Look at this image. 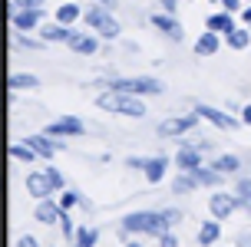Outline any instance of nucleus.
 <instances>
[{
  "instance_id": "nucleus-1",
  "label": "nucleus",
  "mask_w": 251,
  "mask_h": 247,
  "mask_svg": "<svg viewBox=\"0 0 251 247\" xmlns=\"http://www.w3.org/2000/svg\"><path fill=\"white\" fill-rule=\"evenodd\" d=\"M96 109L116 112V115H126V119H142L149 112L146 102H142V96H132V92H123V89H113V86H106L96 96Z\"/></svg>"
},
{
  "instance_id": "nucleus-2",
  "label": "nucleus",
  "mask_w": 251,
  "mask_h": 247,
  "mask_svg": "<svg viewBox=\"0 0 251 247\" xmlns=\"http://www.w3.org/2000/svg\"><path fill=\"white\" fill-rule=\"evenodd\" d=\"M162 231H172V227L165 224V214H162V211H132V214H123V218H119V234H123V241L129 234L159 237Z\"/></svg>"
},
{
  "instance_id": "nucleus-3",
  "label": "nucleus",
  "mask_w": 251,
  "mask_h": 247,
  "mask_svg": "<svg viewBox=\"0 0 251 247\" xmlns=\"http://www.w3.org/2000/svg\"><path fill=\"white\" fill-rule=\"evenodd\" d=\"M106 86L123 89V92H132V96H162L165 92V83L155 79V76H116V79L106 83Z\"/></svg>"
},
{
  "instance_id": "nucleus-4",
  "label": "nucleus",
  "mask_w": 251,
  "mask_h": 247,
  "mask_svg": "<svg viewBox=\"0 0 251 247\" xmlns=\"http://www.w3.org/2000/svg\"><path fill=\"white\" fill-rule=\"evenodd\" d=\"M238 208H241V201H238L235 191H215V195L208 198V214L218 218V221H228Z\"/></svg>"
},
{
  "instance_id": "nucleus-5",
  "label": "nucleus",
  "mask_w": 251,
  "mask_h": 247,
  "mask_svg": "<svg viewBox=\"0 0 251 247\" xmlns=\"http://www.w3.org/2000/svg\"><path fill=\"white\" fill-rule=\"evenodd\" d=\"M195 125H199V112L162 119V122H159V138H178V135H185V132H192Z\"/></svg>"
},
{
  "instance_id": "nucleus-6",
  "label": "nucleus",
  "mask_w": 251,
  "mask_h": 247,
  "mask_svg": "<svg viewBox=\"0 0 251 247\" xmlns=\"http://www.w3.org/2000/svg\"><path fill=\"white\" fill-rule=\"evenodd\" d=\"M195 112H199L201 122H212L215 129H222V132H235V129L241 125L231 112H222V109H215V106H205V102H201V106H195Z\"/></svg>"
},
{
  "instance_id": "nucleus-7",
  "label": "nucleus",
  "mask_w": 251,
  "mask_h": 247,
  "mask_svg": "<svg viewBox=\"0 0 251 247\" xmlns=\"http://www.w3.org/2000/svg\"><path fill=\"white\" fill-rule=\"evenodd\" d=\"M47 20V10L43 7H26V10L10 13V23L17 33H30V30H40V23Z\"/></svg>"
},
{
  "instance_id": "nucleus-8",
  "label": "nucleus",
  "mask_w": 251,
  "mask_h": 247,
  "mask_svg": "<svg viewBox=\"0 0 251 247\" xmlns=\"http://www.w3.org/2000/svg\"><path fill=\"white\" fill-rule=\"evenodd\" d=\"M47 135H53V138H79V135H86V125L79 122L76 115H60L56 122L47 125Z\"/></svg>"
},
{
  "instance_id": "nucleus-9",
  "label": "nucleus",
  "mask_w": 251,
  "mask_h": 247,
  "mask_svg": "<svg viewBox=\"0 0 251 247\" xmlns=\"http://www.w3.org/2000/svg\"><path fill=\"white\" fill-rule=\"evenodd\" d=\"M152 26H155V30H162L172 43H182V40H185V26L178 23L172 13H165V10L162 13H152Z\"/></svg>"
},
{
  "instance_id": "nucleus-10",
  "label": "nucleus",
  "mask_w": 251,
  "mask_h": 247,
  "mask_svg": "<svg viewBox=\"0 0 251 247\" xmlns=\"http://www.w3.org/2000/svg\"><path fill=\"white\" fill-rule=\"evenodd\" d=\"M24 188H26V195L30 198H53V191H56V188H53V181L50 178H47V172H30L24 178Z\"/></svg>"
},
{
  "instance_id": "nucleus-11",
  "label": "nucleus",
  "mask_w": 251,
  "mask_h": 247,
  "mask_svg": "<svg viewBox=\"0 0 251 247\" xmlns=\"http://www.w3.org/2000/svg\"><path fill=\"white\" fill-rule=\"evenodd\" d=\"M40 40H43V43H70V40H73V26H66V23H60V20H53V23H47V20H43V23H40Z\"/></svg>"
},
{
  "instance_id": "nucleus-12",
  "label": "nucleus",
  "mask_w": 251,
  "mask_h": 247,
  "mask_svg": "<svg viewBox=\"0 0 251 247\" xmlns=\"http://www.w3.org/2000/svg\"><path fill=\"white\" fill-rule=\"evenodd\" d=\"M24 142H26L30 148H33V152H37L40 158H47V161H50L53 155H56V152L63 148V142H56V138H53V135H47V132H43V135H26Z\"/></svg>"
},
{
  "instance_id": "nucleus-13",
  "label": "nucleus",
  "mask_w": 251,
  "mask_h": 247,
  "mask_svg": "<svg viewBox=\"0 0 251 247\" xmlns=\"http://www.w3.org/2000/svg\"><path fill=\"white\" fill-rule=\"evenodd\" d=\"M60 218H63L60 201H53V198H40V201H37L33 221H40V224H60Z\"/></svg>"
},
{
  "instance_id": "nucleus-14",
  "label": "nucleus",
  "mask_w": 251,
  "mask_h": 247,
  "mask_svg": "<svg viewBox=\"0 0 251 247\" xmlns=\"http://www.w3.org/2000/svg\"><path fill=\"white\" fill-rule=\"evenodd\" d=\"M176 168L178 172H195V168H199L201 165V152L195 145H188V142H182V145H178V152H176Z\"/></svg>"
},
{
  "instance_id": "nucleus-15",
  "label": "nucleus",
  "mask_w": 251,
  "mask_h": 247,
  "mask_svg": "<svg viewBox=\"0 0 251 247\" xmlns=\"http://www.w3.org/2000/svg\"><path fill=\"white\" fill-rule=\"evenodd\" d=\"M165 172H169V158H165V155H152V158H146V165H142V175H146L149 185H159L165 178Z\"/></svg>"
},
{
  "instance_id": "nucleus-16",
  "label": "nucleus",
  "mask_w": 251,
  "mask_h": 247,
  "mask_svg": "<svg viewBox=\"0 0 251 247\" xmlns=\"http://www.w3.org/2000/svg\"><path fill=\"white\" fill-rule=\"evenodd\" d=\"M66 46L73 49V53H79V56H93V53H100V37H93V33H73V40Z\"/></svg>"
},
{
  "instance_id": "nucleus-17",
  "label": "nucleus",
  "mask_w": 251,
  "mask_h": 247,
  "mask_svg": "<svg viewBox=\"0 0 251 247\" xmlns=\"http://www.w3.org/2000/svg\"><path fill=\"white\" fill-rule=\"evenodd\" d=\"M218 237H222V221L218 218H208V221L199 224V244L201 247H215Z\"/></svg>"
},
{
  "instance_id": "nucleus-18",
  "label": "nucleus",
  "mask_w": 251,
  "mask_h": 247,
  "mask_svg": "<svg viewBox=\"0 0 251 247\" xmlns=\"http://www.w3.org/2000/svg\"><path fill=\"white\" fill-rule=\"evenodd\" d=\"M93 33H96L100 40H109V43H113V40H119V37H123V23L116 20L113 13H106V17H102L100 23H96V30H93Z\"/></svg>"
},
{
  "instance_id": "nucleus-19",
  "label": "nucleus",
  "mask_w": 251,
  "mask_h": 247,
  "mask_svg": "<svg viewBox=\"0 0 251 247\" xmlns=\"http://www.w3.org/2000/svg\"><path fill=\"white\" fill-rule=\"evenodd\" d=\"M235 26H238V23H235V17H231L225 7H222L218 13H212V17L205 20V30H215V33H231Z\"/></svg>"
},
{
  "instance_id": "nucleus-20",
  "label": "nucleus",
  "mask_w": 251,
  "mask_h": 247,
  "mask_svg": "<svg viewBox=\"0 0 251 247\" xmlns=\"http://www.w3.org/2000/svg\"><path fill=\"white\" fill-rule=\"evenodd\" d=\"M218 46H222L218 33H215V30H205V33L195 40V56H215V53H218Z\"/></svg>"
},
{
  "instance_id": "nucleus-21",
  "label": "nucleus",
  "mask_w": 251,
  "mask_h": 247,
  "mask_svg": "<svg viewBox=\"0 0 251 247\" xmlns=\"http://www.w3.org/2000/svg\"><path fill=\"white\" fill-rule=\"evenodd\" d=\"M195 188H201L195 172H178L176 178H172V191H176V195H192Z\"/></svg>"
},
{
  "instance_id": "nucleus-22",
  "label": "nucleus",
  "mask_w": 251,
  "mask_h": 247,
  "mask_svg": "<svg viewBox=\"0 0 251 247\" xmlns=\"http://www.w3.org/2000/svg\"><path fill=\"white\" fill-rule=\"evenodd\" d=\"M248 43H251V26H235L231 33H225L228 49H248Z\"/></svg>"
},
{
  "instance_id": "nucleus-23",
  "label": "nucleus",
  "mask_w": 251,
  "mask_h": 247,
  "mask_svg": "<svg viewBox=\"0 0 251 247\" xmlns=\"http://www.w3.org/2000/svg\"><path fill=\"white\" fill-rule=\"evenodd\" d=\"M10 158H13V161H20V165H33L40 155H37V152H33L30 145H26L24 138H20V142H13V145H10Z\"/></svg>"
},
{
  "instance_id": "nucleus-24",
  "label": "nucleus",
  "mask_w": 251,
  "mask_h": 247,
  "mask_svg": "<svg viewBox=\"0 0 251 247\" xmlns=\"http://www.w3.org/2000/svg\"><path fill=\"white\" fill-rule=\"evenodd\" d=\"M7 86L17 92V89H40V76L33 73H13L10 79H7Z\"/></svg>"
},
{
  "instance_id": "nucleus-25",
  "label": "nucleus",
  "mask_w": 251,
  "mask_h": 247,
  "mask_svg": "<svg viewBox=\"0 0 251 247\" xmlns=\"http://www.w3.org/2000/svg\"><path fill=\"white\" fill-rule=\"evenodd\" d=\"M79 17H83V10H79V3H73V0L56 7V20H60V23H66V26H73Z\"/></svg>"
},
{
  "instance_id": "nucleus-26",
  "label": "nucleus",
  "mask_w": 251,
  "mask_h": 247,
  "mask_svg": "<svg viewBox=\"0 0 251 247\" xmlns=\"http://www.w3.org/2000/svg\"><path fill=\"white\" fill-rule=\"evenodd\" d=\"M70 244L73 247H96L100 244V231H96V227H76V237Z\"/></svg>"
},
{
  "instance_id": "nucleus-27",
  "label": "nucleus",
  "mask_w": 251,
  "mask_h": 247,
  "mask_svg": "<svg viewBox=\"0 0 251 247\" xmlns=\"http://www.w3.org/2000/svg\"><path fill=\"white\" fill-rule=\"evenodd\" d=\"M212 165H215L222 175H238V172H241V158H238V155H218Z\"/></svg>"
},
{
  "instance_id": "nucleus-28",
  "label": "nucleus",
  "mask_w": 251,
  "mask_h": 247,
  "mask_svg": "<svg viewBox=\"0 0 251 247\" xmlns=\"http://www.w3.org/2000/svg\"><path fill=\"white\" fill-rule=\"evenodd\" d=\"M106 13H109V7H102V3H96V7H89V10L83 13V20H86V26H89V30H96V23H100V20L106 17Z\"/></svg>"
},
{
  "instance_id": "nucleus-29",
  "label": "nucleus",
  "mask_w": 251,
  "mask_h": 247,
  "mask_svg": "<svg viewBox=\"0 0 251 247\" xmlns=\"http://www.w3.org/2000/svg\"><path fill=\"white\" fill-rule=\"evenodd\" d=\"M76 204H83V195H79L76 188H73V191L66 188V191H63V195H60V208H63V211H73Z\"/></svg>"
},
{
  "instance_id": "nucleus-30",
  "label": "nucleus",
  "mask_w": 251,
  "mask_h": 247,
  "mask_svg": "<svg viewBox=\"0 0 251 247\" xmlns=\"http://www.w3.org/2000/svg\"><path fill=\"white\" fill-rule=\"evenodd\" d=\"M43 172H47V178L53 181V188H56V191H66V178H63V172H60V168H53V165H47Z\"/></svg>"
},
{
  "instance_id": "nucleus-31",
  "label": "nucleus",
  "mask_w": 251,
  "mask_h": 247,
  "mask_svg": "<svg viewBox=\"0 0 251 247\" xmlns=\"http://www.w3.org/2000/svg\"><path fill=\"white\" fill-rule=\"evenodd\" d=\"M60 231H63V237H66V241H73V237H76V227H73V218H70V211H63Z\"/></svg>"
},
{
  "instance_id": "nucleus-32",
  "label": "nucleus",
  "mask_w": 251,
  "mask_h": 247,
  "mask_svg": "<svg viewBox=\"0 0 251 247\" xmlns=\"http://www.w3.org/2000/svg\"><path fill=\"white\" fill-rule=\"evenodd\" d=\"M235 195H238V201H241V204L248 201V198H251V178H241L238 185H235Z\"/></svg>"
},
{
  "instance_id": "nucleus-33",
  "label": "nucleus",
  "mask_w": 251,
  "mask_h": 247,
  "mask_svg": "<svg viewBox=\"0 0 251 247\" xmlns=\"http://www.w3.org/2000/svg\"><path fill=\"white\" fill-rule=\"evenodd\" d=\"M13 43H17V46H24V49H40V46H43V40H30V37H24V33H17Z\"/></svg>"
},
{
  "instance_id": "nucleus-34",
  "label": "nucleus",
  "mask_w": 251,
  "mask_h": 247,
  "mask_svg": "<svg viewBox=\"0 0 251 247\" xmlns=\"http://www.w3.org/2000/svg\"><path fill=\"white\" fill-rule=\"evenodd\" d=\"M47 0H10V13L17 10H26V7H43Z\"/></svg>"
},
{
  "instance_id": "nucleus-35",
  "label": "nucleus",
  "mask_w": 251,
  "mask_h": 247,
  "mask_svg": "<svg viewBox=\"0 0 251 247\" xmlns=\"http://www.w3.org/2000/svg\"><path fill=\"white\" fill-rule=\"evenodd\" d=\"M162 214H165V224H169V227H176V224H182V218H185V214H182L178 208H165Z\"/></svg>"
},
{
  "instance_id": "nucleus-36",
  "label": "nucleus",
  "mask_w": 251,
  "mask_h": 247,
  "mask_svg": "<svg viewBox=\"0 0 251 247\" xmlns=\"http://www.w3.org/2000/svg\"><path fill=\"white\" fill-rule=\"evenodd\" d=\"M155 241H159V247H178V237L172 234V231H162Z\"/></svg>"
},
{
  "instance_id": "nucleus-37",
  "label": "nucleus",
  "mask_w": 251,
  "mask_h": 247,
  "mask_svg": "<svg viewBox=\"0 0 251 247\" xmlns=\"http://www.w3.org/2000/svg\"><path fill=\"white\" fill-rule=\"evenodd\" d=\"M13 247H40V241L33 234H20L17 241H13Z\"/></svg>"
},
{
  "instance_id": "nucleus-38",
  "label": "nucleus",
  "mask_w": 251,
  "mask_h": 247,
  "mask_svg": "<svg viewBox=\"0 0 251 247\" xmlns=\"http://www.w3.org/2000/svg\"><path fill=\"white\" fill-rule=\"evenodd\" d=\"M142 165H146V158H139V155H129L126 158V168H132V172H142Z\"/></svg>"
},
{
  "instance_id": "nucleus-39",
  "label": "nucleus",
  "mask_w": 251,
  "mask_h": 247,
  "mask_svg": "<svg viewBox=\"0 0 251 247\" xmlns=\"http://www.w3.org/2000/svg\"><path fill=\"white\" fill-rule=\"evenodd\" d=\"M235 247H251V231H241V234L235 237Z\"/></svg>"
},
{
  "instance_id": "nucleus-40",
  "label": "nucleus",
  "mask_w": 251,
  "mask_h": 247,
  "mask_svg": "<svg viewBox=\"0 0 251 247\" xmlns=\"http://www.w3.org/2000/svg\"><path fill=\"white\" fill-rule=\"evenodd\" d=\"M159 7H162L165 13H176L178 10V0H159Z\"/></svg>"
},
{
  "instance_id": "nucleus-41",
  "label": "nucleus",
  "mask_w": 251,
  "mask_h": 247,
  "mask_svg": "<svg viewBox=\"0 0 251 247\" xmlns=\"http://www.w3.org/2000/svg\"><path fill=\"white\" fill-rule=\"evenodd\" d=\"M222 7H225L228 13H235V10H238V7H241V0H222Z\"/></svg>"
},
{
  "instance_id": "nucleus-42",
  "label": "nucleus",
  "mask_w": 251,
  "mask_h": 247,
  "mask_svg": "<svg viewBox=\"0 0 251 247\" xmlns=\"http://www.w3.org/2000/svg\"><path fill=\"white\" fill-rule=\"evenodd\" d=\"M241 122L251 125V106H245V109H241Z\"/></svg>"
},
{
  "instance_id": "nucleus-43",
  "label": "nucleus",
  "mask_w": 251,
  "mask_h": 247,
  "mask_svg": "<svg viewBox=\"0 0 251 247\" xmlns=\"http://www.w3.org/2000/svg\"><path fill=\"white\" fill-rule=\"evenodd\" d=\"M96 3H102V7H109V10L116 7V0H96Z\"/></svg>"
},
{
  "instance_id": "nucleus-44",
  "label": "nucleus",
  "mask_w": 251,
  "mask_h": 247,
  "mask_svg": "<svg viewBox=\"0 0 251 247\" xmlns=\"http://www.w3.org/2000/svg\"><path fill=\"white\" fill-rule=\"evenodd\" d=\"M123 247H146V244H139V241H126Z\"/></svg>"
},
{
  "instance_id": "nucleus-45",
  "label": "nucleus",
  "mask_w": 251,
  "mask_h": 247,
  "mask_svg": "<svg viewBox=\"0 0 251 247\" xmlns=\"http://www.w3.org/2000/svg\"><path fill=\"white\" fill-rule=\"evenodd\" d=\"M245 23H251V7H245Z\"/></svg>"
},
{
  "instance_id": "nucleus-46",
  "label": "nucleus",
  "mask_w": 251,
  "mask_h": 247,
  "mask_svg": "<svg viewBox=\"0 0 251 247\" xmlns=\"http://www.w3.org/2000/svg\"><path fill=\"white\" fill-rule=\"evenodd\" d=\"M241 208H245V211H248V214H251V198H248V201H245V204H241Z\"/></svg>"
},
{
  "instance_id": "nucleus-47",
  "label": "nucleus",
  "mask_w": 251,
  "mask_h": 247,
  "mask_svg": "<svg viewBox=\"0 0 251 247\" xmlns=\"http://www.w3.org/2000/svg\"><path fill=\"white\" fill-rule=\"evenodd\" d=\"M248 26H251V23H248Z\"/></svg>"
}]
</instances>
